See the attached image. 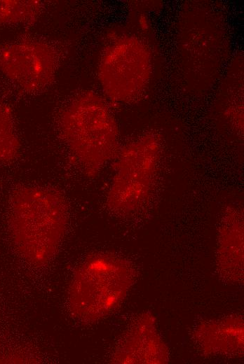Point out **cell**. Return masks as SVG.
Segmentation results:
<instances>
[{"instance_id": "1", "label": "cell", "mask_w": 244, "mask_h": 364, "mask_svg": "<svg viewBox=\"0 0 244 364\" xmlns=\"http://www.w3.org/2000/svg\"><path fill=\"white\" fill-rule=\"evenodd\" d=\"M67 223V206L59 192L43 187H24L13 194L10 233L17 251L29 264L40 267L53 259Z\"/></svg>"}, {"instance_id": "2", "label": "cell", "mask_w": 244, "mask_h": 364, "mask_svg": "<svg viewBox=\"0 0 244 364\" xmlns=\"http://www.w3.org/2000/svg\"><path fill=\"white\" fill-rule=\"evenodd\" d=\"M62 136L83 172L96 176L116 155L118 130L105 102L97 94L86 92L67 105L60 121Z\"/></svg>"}, {"instance_id": "3", "label": "cell", "mask_w": 244, "mask_h": 364, "mask_svg": "<svg viewBox=\"0 0 244 364\" xmlns=\"http://www.w3.org/2000/svg\"><path fill=\"white\" fill-rule=\"evenodd\" d=\"M133 281V269L123 258L107 253L90 256L76 268L69 283L70 314L81 323L105 317L122 302Z\"/></svg>"}, {"instance_id": "4", "label": "cell", "mask_w": 244, "mask_h": 364, "mask_svg": "<svg viewBox=\"0 0 244 364\" xmlns=\"http://www.w3.org/2000/svg\"><path fill=\"white\" fill-rule=\"evenodd\" d=\"M161 148L159 136L148 132L121 150L107 197L110 210L126 214L146 203L154 188Z\"/></svg>"}, {"instance_id": "5", "label": "cell", "mask_w": 244, "mask_h": 364, "mask_svg": "<svg viewBox=\"0 0 244 364\" xmlns=\"http://www.w3.org/2000/svg\"><path fill=\"white\" fill-rule=\"evenodd\" d=\"M151 74L148 48L135 36H122L102 54L98 79L106 96L118 103L137 98L147 87Z\"/></svg>"}, {"instance_id": "6", "label": "cell", "mask_w": 244, "mask_h": 364, "mask_svg": "<svg viewBox=\"0 0 244 364\" xmlns=\"http://www.w3.org/2000/svg\"><path fill=\"white\" fill-rule=\"evenodd\" d=\"M57 57L48 44L36 41L17 42L0 52V69L22 90L33 92L43 90L54 79Z\"/></svg>"}, {"instance_id": "7", "label": "cell", "mask_w": 244, "mask_h": 364, "mask_svg": "<svg viewBox=\"0 0 244 364\" xmlns=\"http://www.w3.org/2000/svg\"><path fill=\"white\" fill-rule=\"evenodd\" d=\"M166 357L163 342L153 324L140 318L121 340L112 358L115 363H162Z\"/></svg>"}, {"instance_id": "8", "label": "cell", "mask_w": 244, "mask_h": 364, "mask_svg": "<svg viewBox=\"0 0 244 364\" xmlns=\"http://www.w3.org/2000/svg\"><path fill=\"white\" fill-rule=\"evenodd\" d=\"M217 261L222 272L237 279L243 267V218L241 211L229 207L219 227Z\"/></svg>"}, {"instance_id": "9", "label": "cell", "mask_w": 244, "mask_h": 364, "mask_svg": "<svg viewBox=\"0 0 244 364\" xmlns=\"http://www.w3.org/2000/svg\"><path fill=\"white\" fill-rule=\"evenodd\" d=\"M243 326L236 320L212 323L201 330L200 340L211 351H234L243 344Z\"/></svg>"}, {"instance_id": "10", "label": "cell", "mask_w": 244, "mask_h": 364, "mask_svg": "<svg viewBox=\"0 0 244 364\" xmlns=\"http://www.w3.org/2000/svg\"><path fill=\"white\" fill-rule=\"evenodd\" d=\"M41 8L39 1H0V24L30 21L38 15Z\"/></svg>"}, {"instance_id": "11", "label": "cell", "mask_w": 244, "mask_h": 364, "mask_svg": "<svg viewBox=\"0 0 244 364\" xmlns=\"http://www.w3.org/2000/svg\"><path fill=\"white\" fill-rule=\"evenodd\" d=\"M19 146L11 115L0 104V162L12 160L18 154Z\"/></svg>"}]
</instances>
